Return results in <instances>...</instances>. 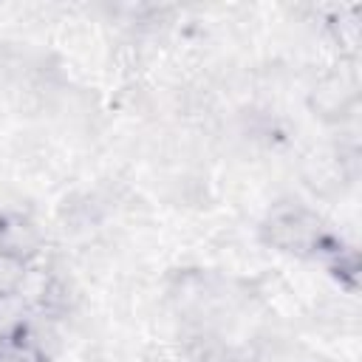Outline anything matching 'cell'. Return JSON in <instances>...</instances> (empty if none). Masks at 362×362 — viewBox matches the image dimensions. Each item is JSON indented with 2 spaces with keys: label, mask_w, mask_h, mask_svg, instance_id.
I'll return each instance as SVG.
<instances>
[{
  "label": "cell",
  "mask_w": 362,
  "mask_h": 362,
  "mask_svg": "<svg viewBox=\"0 0 362 362\" xmlns=\"http://www.w3.org/2000/svg\"><path fill=\"white\" fill-rule=\"evenodd\" d=\"M20 277H23V260L0 249V294H11Z\"/></svg>",
  "instance_id": "1"
}]
</instances>
